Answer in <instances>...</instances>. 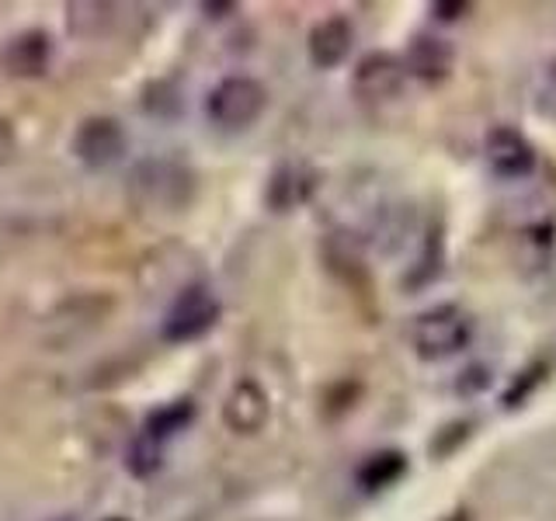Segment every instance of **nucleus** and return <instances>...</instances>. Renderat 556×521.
<instances>
[{
    "label": "nucleus",
    "instance_id": "nucleus-1",
    "mask_svg": "<svg viewBox=\"0 0 556 521\" xmlns=\"http://www.w3.org/2000/svg\"><path fill=\"white\" fill-rule=\"evenodd\" d=\"M477 320L456 303H439L417 313L410 323V347L421 361H445L459 355L473 341Z\"/></svg>",
    "mask_w": 556,
    "mask_h": 521
},
{
    "label": "nucleus",
    "instance_id": "nucleus-2",
    "mask_svg": "<svg viewBox=\"0 0 556 521\" xmlns=\"http://www.w3.org/2000/svg\"><path fill=\"white\" fill-rule=\"evenodd\" d=\"M268 109V87L254 77H226L205 98V115L219 129H248Z\"/></svg>",
    "mask_w": 556,
    "mask_h": 521
},
{
    "label": "nucleus",
    "instance_id": "nucleus-3",
    "mask_svg": "<svg viewBox=\"0 0 556 521\" xmlns=\"http://www.w3.org/2000/svg\"><path fill=\"white\" fill-rule=\"evenodd\" d=\"M219 320V300L205 285H188L178 300L170 303L161 323V338L167 344H185L199 341L202 334L216 327Z\"/></svg>",
    "mask_w": 556,
    "mask_h": 521
},
{
    "label": "nucleus",
    "instance_id": "nucleus-4",
    "mask_svg": "<svg viewBox=\"0 0 556 521\" xmlns=\"http://www.w3.org/2000/svg\"><path fill=\"white\" fill-rule=\"evenodd\" d=\"M483 156L491 170L504 181H521L535 170V147L529 143V136L518 126H491L483 136Z\"/></svg>",
    "mask_w": 556,
    "mask_h": 521
},
{
    "label": "nucleus",
    "instance_id": "nucleus-5",
    "mask_svg": "<svg viewBox=\"0 0 556 521\" xmlns=\"http://www.w3.org/2000/svg\"><path fill=\"white\" fill-rule=\"evenodd\" d=\"M74 153H77V161L91 170L112 167L122 161V153H126V129H122V122L112 115L84 118L74 136Z\"/></svg>",
    "mask_w": 556,
    "mask_h": 521
},
{
    "label": "nucleus",
    "instance_id": "nucleus-6",
    "mask_svg": "<svg viewBox=\"0 0 556 521\" xmlns=\"http://www.w3.org/2000/svg\"><path fill=\"white\" fill-rule=\"evenodd\" d=\"M404 74L421 80V84H445L452 77V69H456V46L448 39H439V35H414L407 52H404Z\"/></svg>",
    "mask_w": 556,
    "mask_h": 521
},
{
    "label": "nucleus",
    "instance_id": "nucleus-7",
    "mask_svg": "<svg viewBox=\"0 0 556 521\" xmlns=\"http://www.w3.org/2000/svg\"><path fill=\"white\" fill-rule=\"evenodd\" d=\"M407 74L400 56H390V52H369L362 56L355 74H352V87L362 101H390L404 91Z\"/></svg>",
    "mask_w": 556,
    "mask_h": 521
},
{
    "label": "nucleus",
    "instance_id": "nucleus-8",
    "mask_svg": "<svg viewBox=\"0 0 556 521\" xmlns=\"http://www.w3.org/2000/svg\"><path fill=\"white\" fill-rule=\"evenodd\" d=\"M268 414H271L268 393L254 379L233 382V390L223 399V424L233 434H257L268 424Z\"/></svg>",
    "mask_w": 556,
    "mask_h": 521
},
{
    "label": "nucleus",
    "instance_id": "nucleus-9",
    "mask_svg": "<svg viewBox=\"0 0 556 521\" xmlns=\"http://www.w3.org/2000/svg\"><path fill=\"white\" fill-rule=\"evenodd\" d=\"M355 46V28L348 17L334 14V17H324V22L313 25L306 49H309V60L317 69H334L348 60V52Z\"/></svg>",
    "mask_w": 556,
    "mask_h": 521
},
{
    "label": "nucleus",
    "instance_id": "nucleus-10",
    "mask_svg": "<svg viewBox=\"0 0 556 521\" xmlns=\"http://www.w3.org/2000/svg\"><path fill=\"white\" fill-rule=\"evenodd\" d=\"M313 188H317V170L303 161H289L275 167L265 188V199L275 213H289V208L303 205L313 195Z\"/></svg>",
    "mask_w": 556,
    "mask_h": 521
},
{
    "label": "nucleus",
    "instance_id": "nucleus-11",
    "mask_svg": "<svg viewBox=\"0 0 556 521\" xmlns=\"http://www.w3.org/2000/svg\"><path fill=\"white\" fill-rule=\"evenodd\" d=\"M407 473V456L400 448H382V452H372L369 459H365L358 466V486L365 494H379V491H387V486L400 483Z\"/></svg>",
    "mask_w": 556,
    "mask_h": 521
},
{
    "label": "nucleus",
    "instance_id": "nucleus-12",
    "mask_svg": "<svg viewBox=\"0 0 556 521\" xmlns=\"http://www.w3.org/2000/svg\"><path fill=\"white\" fill-rule=\"evenodd\" d=\"M136 185L143 191H150L147 202H156V205H174L170 195H167V188H174V195L188 199V174L181 167L167 164V161H150L147 167H139Z\"/></svg>",
    "mask_w": 556,
    "mask_h": 521
},
{
    "label": "nucleus",
    "instance_id": "nucleus-13",
    "mask_svg": "<svg viewBox=\"0 0 556 521\" xmlns=\"http://www.w3.org/2000/svg\"><path fill=\"white\" fill-rule=\"evenodd\" d=\"M191 417H195V404H191V399H174V404L153 410L139 434H147L150 442L164 445L167 439H174V434L191 424Z\"/></svg>",
    "mask_w": 556,
    "mask_h": 521
},
{
    "label": "nucleus",
    "instance_id": "nucleus-14",
    "mask_svg": "<svg viewBox=\"0 0 556 521\" xmlns=\"http://www.w3.org/2000/svg\"><path fill=\"white\" fill-rule=\"evenodd\" d=\"M8 60L14 66V74H42L49 63V39L42 31H28L22 39H14Z\"/></svg>",
    "mask_w": 556,
    "mask_h": 521
},
{
    "label": "nucleus",
    "instance_id": "nucleus-15",
    "mask_svg": "<svg viewBox=\"0 0 556 521\" xmlns=\"http://www.w3.org/2000/svg\"><path fill=\"white\" fill-rule=\"evenodd\" d=\"M161 462H164V445L150 442L147 434H136V442L126 452V469H129V473L139 476V480H147V476L156 473V469H161Z\"/></svg>",
    "mask_w": 556,
    "mask_h": 521
},
{
    "label": "nucleus",
    "instance_id": "nucleus-16",
    "mask_svg": "<svg viewBox=\"0 0 556 521\" xmlns=\"http://www.w3.org/2000/svg\"><path fill=\"white\" fill-rule=\"evenodd\" d=\"M546 361H535V365H529V369H521L515 379H511V386L504 390V407L508 410H515V407H521L526 399L539 390V382L546 379Z\"/></svg>",
    "mask_w": 556,
    "mask_h": 521
},
{
    "label": "nucleus",
    "instance_id": "nucleus-17",
    "mask_svg": "<svg viewBox=\"0 0 556 521\" xmlns=\"http://www.w3.org/2000/svg\"><path fill=\"white\" fill-rule=\"evenodd\" d=\"M491 386V376H486V369L483 365H473V369H466L463 372V379H459V393H480V390H486Z\"/></svg>",
    "mask_w": 556,
    "mask_h": 521
},
{
    "label": "nucleus",
    "instance_id": "nucleus-18",
    "mask_svg": "<svg viewBox=\"0 0 556 521\" xmlns=\"http://www.w3.org/2000/svg\"><path fill=\"white\" fill-rule=\"evenodd\" d=\"M431 11H434V17H439V22H456V17L469 14L473 8H469L466 0H456V4H431Z\"/></svg>",
    "mask_w": 556,
    "mask_h": 521
},
{
    "label": "nucleus",
    "instance_id": "nucleus-19",
    "mask_svg": "<svg viewBox=\"0 0 556 521\" xmlns=\"http://www.w3.org/2000/svg\"><path fill=\"white\" fill-rule=\"evenodd\" d=\"M8 153H11V132H8L4 122H0V161H4Z\"/></svg>",
    "mask_w": 556,
    "mask_h": 521
},
{
    "label": "nucleus",
    "instance_id": "nucleus-20",
    "mask_svg": "<svg viewBox=\"0 0 556 521\" xmlns=\"http://www.w3.org/2000/svg\"><path fill=\"white\" fill-rule=\"evenodd\" d=\"M549 74H553V80H556V60H553V66H549Z\"/></svg>",
    "mask_w": 556,
    "mask_h": 521
},
{
    "label": "nucleus",
    "instance_id": "nucleus-21",
    "mask_svg": "<svg viewBox=\"0 0 556 521\" xmlns=\"http://www.w3.org/2000/svg\"><path fill=\"white\" fill-rule=\"evenodd\" d=\"M112 521H122V518H112Z\"/></svg>",
    "mask_w": 556,
    "mask_h": 521
}]
</instances>
